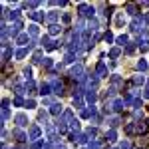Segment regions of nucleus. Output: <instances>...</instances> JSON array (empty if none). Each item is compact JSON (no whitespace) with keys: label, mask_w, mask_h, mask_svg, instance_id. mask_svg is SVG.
Returning <instances> with one entry per match:
<instances>
[{"label":"nucleus","mask_w":149,"mask_h":149,"mask_svg":"<svg viewBox=\"0 0 149 149\" xmlns=\"http://www.w3.org/2000/svg\"><path fill=\"white\" fill-rule=\"evenodd\" d=\"M14 121H16V125L18 127H24V125H28V117L24 113H18L16 117H14Z\"/></svg>","instance_id":"nucleus-7"},{"label":"nucleus","mask_w":149,"mask_h":149,"mask_svg":"<svg viewBox=\"0 0 149 149\" xmlns=\"http://www.w3.org/2000/svg\"><path fill=\"white\" fill-rule=\"evenodd\" d=\"M109 125H111V127H117V125H119V119H117V117H111V119H109Z\"/></svg>","instance_id":"nucleus-35"},{"label":"nucleus","mask_w":149,"mask_h":149,"mask_svg":"<svg viewBox=\"0 0 149 149\" xmlns=\"http://www.w3.org/2000/svg\"><path fill=\"white\" fill-rule=\"evenodd\" d=\"M46 18L50 20V22H56V20H58V12H56V10H52V12H50V14L46 16Z\"/></svg>","instance_id":"nucleus-23"},{"label":"nucleus","mask_w":149,"mask_h":149,"mask_svg":"<svg viewBox=\"0 0 149 149\" xmlns=\"http://www.w3.org/2000/svg\"><path fill=\"white\" fill-rule=\"evenodd\" d=\"M117 46L119 48L127 46V36H117Z\"/></svg>","instance_id":"nucleus-19"},{"label":"nucleus","mask_w":149,"mask_h":149,"mask_svg":"<svg viewBox=\"0 0 149 149\" xmlns=\"http://www.w3.org/2000/svg\"><path fill=\"white\" fill-rule=\"evenodd\" d=\"M78 143H81V145L88 143V135H78Z\"/></svg>","instance_id":"nucleus-36"},{"label":"nucleus","mask_w":149,"mask_h":149,"mask_svg":"<svg viewBox=\"0 0 149 149\" xmlns=\"http://www.w3.org/2000/svg\"><path fill=\"white\" fill-rule=\"evenodd\" d=\"M42 66H44V68H52V58H46V60L42 62Z\"/></svg>","instance_id":"nucleus-34"},{"label":"nucleus","mask_w":149,"mask_h":149,"mask_svg":"<svg viewBox=\"0 0 149 149\" xmlns=\"http://www.w3.org/2000/svg\"><path fill=\"white\" fill-rule=\"evenodd\" d=\"M30 50H32V44H30V46H28V48H20V50L16 52V58H18V60H22V58L26 56V54H28Z\"/></svg>","instance_id":"nucleus-13"},{"label":"nucleus","mask_w":149,"mask_h":149,"mask_svg":"<svg viewBox=\"0 0 149 149\" xmlns=\"http://www.w3.org/2000/svg\"><path fill=\"white\" fill-rule=\"evenodd\" d=\"M28 137H30V139H38V137H40V127H38V125L30 127V133H28Z\"/></svg>","instance_id":"nucleus-10"},{"label":"nucleus","mask_w":149,"mask_h":149,"mask_svg":"<svg viewBox=\"0 0 149 149\" xmlns=\"http://www.w3.org/2000/svg\"><path fill=\"white\" fill-rule=\"evenodd\" d=\"M109 107H113L115 111H121V109L125 107V102H123V100H115V102L109 103Z\"/></svg>","instance_id":"nucleus-8"},{"label":"nucleus","mask_w":149,"mask_h":149,"mask_svg":"<svg viewBox=\"0 0 149 149\" xmlns=\"http://www.w3.org/2000/svg\"><path fill=\"white\" fill-rule=\"evenodd\" d=\"M48 93H52V86L50 84H42L40 86V95H48Z\"/></svg>","instance_id":"nucleus-14"},{"label":"nucleus","mask_w":149,"mask_h":149,"mask_svg":"<svg viewBox=\"0 0 149 149\" xmlns=\"http://www.w3.org/2000/svg\"><path fill=\"white\" fill-rule=\"evenodd\" d=\"M74 105H78V107H81V105H84V100H81V95H74Z\"/></svg>","instance_id":"nucleus-27"},{"label":"nucleus","mask_w":149,"mask_h":149,"mask_svg":"<svg viewBox=\"0 0 149 149\" xmlns=\"http://www.w3.org/2000/svg\"><path fill=\"white\" fill-rule=\"evenodd\" d=\"M145 131H147V123H145V121H139V123H137V133H139V135H143Z\"/></svg>","instance_id":"nucleus-17"},{"label":"nucleus","mask_w":149,"mask_h":149,"mask_svg":"<svg viewBox=\"0 0 149 149\" xmlns=\"http://www.w3.org/2000/svg\"><path fill=\"white\" fill-rule=\"evenodd\" d=\"M147 90H149V80H147Z\"/></svg>","instance_id":"nucleus-44"},{"label":"nucleus","mask_w":149,"mask_h":149,"mask_svg":"<svg viewBox=\"0 0 149 149\" xmlns=\"http://www.w3.org/2000/svg\"><path fill=\"white\" fill-rule=\"evenodd\" d=\"M143 97H147V100H149V90H147V88L143 90Z\"/></svg>","instance_id":"nucleus-42"},{"label":"nucleus","mask_w":149,"mask_h":149,"mask_svg":"<svg viewBox=\"0 0 149 149\" xmlns=\"http://www.w3.org/2000/svg\"><path fill=\"white\" fill-rule=\"evenodd\" d=\"M143 76H135V78H133V84H137V86H141V84H143Z\"/></svg>","instance_id":"nucleus-32"},{"label":"nucleus","mask_w":149,"mask_h":149,"mask_svg":"<svg viewBox=\"0 0 149 149\" xmlns=\"http://www.w3.org/2000/svg\"><path fill=\"white\" fill-rule=\"evenodd\" d=\"M119 52H121L119 48H111V50H109V56H111V58H117V56H119Z\"/></svg>","instance_id":"nucleus-29"},{"label":"nucleus","mask_w":149,"mask_h":149,"mask_svg":"<svg viewBox=\"0 0 149 149\" xmlns=\"http://www.w3.org/2000/svg\"><path fill=\"white\" fill-rule=\"evenodd\" d=\"M72 129H74V131H80V121H78V119L72 121Z\"/></svg>","instance_id":"nucleus-38"},{"label":"nucleus","mask_w":149,"mask_h":149,"mask_svg":"<svg viewBox=\"0 0 149 149\" xmlns=\"http://www.w3.org/2000/svg\"><path fill=\"white\" fill-rule=\"evenodd\" d=\"M78 10H80L81 16H86V18H92L93 12H95V8H93V6H88V4H80V8H78Z\"/></svg>","instance_id":"nucleus-2"},{"label":"nucleus","mask_w":149,"mask_h":149,"mask_svg":"<svg viewBox=\"0 0 149 149\" xmlns=\"http://www.w3.org/2000/svg\"><path fill=\"white\" fill-rule=\"evenodd\" d=\"M40 44H42L44 48H50V46H52V44H50V38H48V36H42V38H40Z\"/></svg>","instance_id":"nucleus-20"},{"label":"nucleus","mask_w":149,"mask_h":149,"mask_svg":"<svg viewBox=\"0 0 149 149\" xmlns=\"http://www.w3.org/2000/svg\"><path fill=\"white\" fill-rule=\"evenodd\" d=\"M143 22H145V18L137 14V16H133V20H131V30L133 32H141L143 30Z\"/></svg>","instance_id":"nucleus-1"},{"label":"nucleus","mask_w":149,"mask_h":149,"mask_svg":"<svg viewBox=\"0 0 149 149\" xmlns=\"http://www.w3.org/2000/svg\"><path fill=\"white\" fill-rule=\"evenodd\" d=\"M34 105H36V102H34V100H28V102H26V107H28V109H32Z\"/></svg>","instance_id":"nucleus-39"},{"label":"nucleus","mask_w":149,"mask_h":149,"mask_svg":"<svg viewBox=\"0 0 149 149\" xmlns=\"http://www.w3.org/2000/svg\"><path fill=\"white\" fill-rule=\"evenodd\" d=\"M14 105H18V107H22V105H26V103H24V100L20 97V95H18V97L14 100Z\"/></svg>","instance_id":"nucleus-31"},{"label":"nucleus","mask_w":149,"mask_h":149,"mask_svg":"<svg viewBox=\"0 0 149 149\" xmlns=\"http://www.w3.org/2000/svg\"><path fill=\"white\" fill-rule=\"evenodd\" d=\"M50 149H66V145L64 143H58V141H52L50 143Z\"/></svg>","instance_id":"nucleus-22"},{"label":"nucleus","mask_w":149,"mask_h":149,"mask_svg":"<svg viewBox=\"0 0 149 149\" xmlns=\"http://www.w3.org/2000/svg\"><path fill=\"white\" fill-rule=\"evenodd\" d=\"M95 76H97V78H103V76H107V68H105L103 60H100V62H97V68H95Z\"/></svg>","instance_id":"nucleus-5"},{"label":"nucleus","mask_w":149,"mask_h":149,"mask_svg":"<svg viewBox=\"0 0 149 149\" xmlns=\"http://www.w3.org/2000/svg\"><path fill=\"white\" fill-rule=\"evenodd\" d=\"M32 62H34V64H38V62H42V50H38V52L34 54V58H32Z\"/></svg>","instance_id":"nucleus-24"},{"label":"nucleus","mask_w":149,"mask_h":149,"mask_svg":"<svg viewBox=\"0 0 149 149\" xmlns=\"http://www.w3.org/2000/svg\"><path fill=\"white\" fill-rule=\"evenodd\" d=\"M50 36H56V34H60L62 32V26H58V24H50Z\"/></svg>","instance_id":"nucleus-15"},{"label":"nucleus","mask_w":149,"mask_h":149,"mask_svg":"<svg viewBox=\"0 0 149 149\" xmlns=\"http://www.w3.org/2000/svg\"><path fill=\"white\" fill-rule=\"evenodd\" d=\"M8 117H10V111H8V107H2V123H4Z\"/></svg>","instance_id":"nucleus-28"},{"label":"nucleus","mask_w":149,"mask_h":149,"mask_svg":"<svg viewBox=\"0 0 149 149\" xmlns=\"http://www.w3.org/2000/svg\"><path fill=\"white\" fill-rule=\"evenodd\" d=\"M125 133H127V135L137 133V123H127V125H125Z\"/></svg>","instance_id":"nucleus-12"},{"label":"nucleus","mask_w":149,"mask_h":149,"mask_svg":"<svg viewBox=\"0 0 149 149\" xmlns=\"http://www.w3.org/2000/svg\"><path fill=\"white\" fill-rule=\"evenodd\" d=\"M133 50H135V46H127V48H125V52H127V54H131Z\"/></svg>","instance_id":"nucleus-41"},{"label":"nucleus","mask_w":149,"mask_h":149,"mask_svg":"<svg viewBox=\"0 0 149 149\" xmlns=\"http://www.w3.org/2000/svg\"><path fill=\"white\" fill-rule=\"evenodd\" d=\"M10 58H12V48L8 46L6 42H2V62L6 64V62H8Z\"/></svg>","instance_id":"nucleus-3"},{"label":"nucleus","mask_w":149,"mask_h":149,"mask_svg":"<svg viewBox=\"0 0 149 149\" xmlns=\"http://www.w3.org/2000/svg\"><path fill=\"white\" fill-rule=\"evenodd\" d=\"M16 44H20V46H30V36L28 34H20L18 38H16Z\"/></svg>","instance_id":"nucleus-6"},{"label":"nucleus","mask_w":149,"mask_h":149,"mask_svg":"<svg viewBox=\"0 0 149 149\" xmlns=\"http://www.w3.org/2000/svg\"><path fill=\"white\" fill-rule=\"evenodd\" d=\"M50 113H52V115H60V113H62V105H60V103H54L52 109H50Z\"/></svg>","instance_id":"nucleus-16"},{"label":"nucleus","mask_w":149,"mask_h":149,"mask_svg":"<svg viewBox=\"0 0 149 149\" xmlns=\"http://www.w3.org/2000/svg\"><path fill=\"white\" fill-rule=\"evenodd\" d=\"M145 24L149 26V14H145Z\"/></svg>","instance_id":"nucleus-43"},{"label":"nucleus","mask_w":149,"mask_h":149,"mask_svg":"<svg viewBox=\"0 0 149 149\" xmlns=\"http://www.w3.org/2000/svg\"><path fill=\"white\" fill-rule=\"evenodd\" d=\"M90 149H102V143L100 141H90Z\"/></svg>","instance_id":"nucleus-30"},{"label":"nucleus","mask_w":149,"mask_h":149,"mask_svg":"<svg viewBox=\"0 0 149 149\" xmlns=\"http://www.w3.org/2000/svg\"><path fill=\"white\" fill-rule=\"evenodd\" d=\"M30 16H32V20H36V22H42L44 20V12H40V10L30 12Z\"/></svg>","instance_id":"nucleus-11"},{"label":"nucleus","mask_w":149,"mask_h":149,"mask_svg":"<svg viewBox=\"0 0 149 149\" xmlns=\"http://www.w3.org/2000/svg\"><path fill=\"white\" fill-rule=\"evenodd\" d=\"M86 100H88L90 103H93L95 100H97V95H95V92H93V90H88V95H86Z\"/></svg>","instance_id":"nucleus-18"},{"label":"nucleus","mask_w":149,"mask_h":149,"mask_svg":"<svg viewBox=\"0 0 149 149\" xmlns=\"http://www.w3.org/2000/svg\"><path fill=\"white\" fill-rule=\"evenodd\" d=\"M28 32H30V36H38V26L36 24H30L28 26Z\"/></svg>","instance_id":"nucleus-21"},{"label":"nucleus","mask_w":149,"mask_h":149,"mask_svg":"<svg viewBox=\"0 0 149 149\" xmlns=\"http://www.w3.org/2000/svg\"><path fill=\"white\" fill-rule=\"evenodd\" d=\"M12 135H14V137L18 139L20 143H24V141L28 139V135H24V133H22V131H20V129H14V131H12Z\"/></svg>","instance_id":"nucleus-9"},{"label":"nucleus","mask_w":149,"mask_h":149,"mask_svg":"<svg viewBox=\"0 0 149 149\" xmlns=\"http://www.w3.org/2000/svg\"><path fill=\"white\" fill-rule=\"evenodd\" d=\"M115 22H117V26H123V22H125V20H123V16H121V14H119V16H117V20H115Z\"/></svg>","instance_id":"nucleus-40"},{"label":"nucleus","mask_w":149,"mask_h":149,"mask_svg":"<svg viewBox=\"0 0 149 149\" xmlns=\"http://www.w3.org/2000/svg\"><path fill=\"white\" fill-rule=\"evenodd\" d=\"M137 70L145 72V70H147V62H145V60H139V62H137Z\"/></svg>","instance_id":"nucleus-25"},{"label":"nucleus","mask_w":149,"mask_h":149,"mask_svg":"<svg viewBox=\"0 0 149 149\" xmlns=\"http://www.w3.org/2000/svg\"><path fill=\"white\" fill-rule=\"evenodd\" d=\"M105 137L109 139V141H115V137H117V133H115L113 129H109V131H107V133H105Z\"/></svg>","instance_id":"nucleus-26"},{"label":"nucleus","mask_w":149,"mask_h":149,"mask_svg":"<svg viewBox=\"0 0 149 149\" xmlns=\"http://www.w3.org/2000/svg\"><path fill=\"white\" fill-rule=\"evenodd\" d=\"M127 12H129V14H133V16H137V14H135V6H133V4H127Z\"/></svg>","instance_id":"nucleus-37"},{"label":"nucleus","mask_w":149,"mask_h":149,"mask_svg":"<svg viewBox=\"0 0 149 149\" xmlns=\"http://www.w3.org/2000/svg\"><path fill=\"white\" fill-rule=\"evenodd\" d=\"M20 30H22V22L18 20V22H14L10 26V36L12 38H18V36H20Z\"/></svg>","instance_id":"nucleus-4"},{"label":"nucleus","mask_w":149,"mask_h":149,"mask_svg":"<svg viewBox=\"0 0 149 149\" xmlns=\"http://www.w3.org/2000/svg\"><path fill=\"white\" fill-rule=\"evenodd\" d=\"M103 38H105V42H107V44H109V42H113V34H111V32H105Z\"/></svg>","instance_id":"nucleus-33"}]
</instances>
